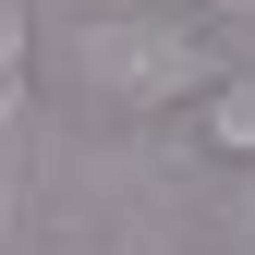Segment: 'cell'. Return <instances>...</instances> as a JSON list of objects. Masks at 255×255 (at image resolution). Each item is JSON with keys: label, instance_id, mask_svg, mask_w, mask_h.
<instances>
[{"label": "cell", "instance_id": "1", "mask_svg": "<svg viewBox=\"0 0 255 255\" xmlns=\"http://www.w3.org/2000/svg\"><path fill=\"white\" fill-rule=\"evenodd\" d=\"M231 73L219 37H195L182 12H85V24H49L37 37V85H61L73 110H195L207 85Z\"/></svg>", "mask_w": 255, "mask_h": 255}, {"label": "cell", "instance_id": "3", "mask_svg": "<svg viewBox=\"0 0 255 255\" xmlns=\"http://www.w3.org/2000/svg\"><path fill=\"white\" fill-rule=\"evenodd\" d=\"M195 134L219 146V158H255V73H219L207 98H195Z\"/></svg>", "mask_w": 255, "mask_h": 255}, {"label": "cell", "instance_id": "2", "mask_svg": "<svg viewBox=\"0 0 255 255\" xmlns=\"http://www.w3.org/2000/svg\"><path fill=\"white\" fill-rule=\"evenodd\" d=\"M24 110H37V12L0 0V231L24 207Z\"/></svg>", "mask_w": 255, "mask_h": 255}, {"label": "cell", "instance_id": "4", "mask_svg": "<svg viewBox=\"0 0 255 255\" xmlns=\"http://www.w3.org/2000/svg\"><path fill=\"white\" fill-rule=\"evenodd\" d=\"M207 12H231V24H255V0H207Z\"/></svg>", "mask_w": 255, "mask_h": 255}]
</instances>
